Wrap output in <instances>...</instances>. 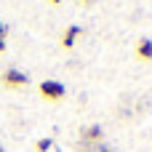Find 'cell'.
Wrapping results in <instances>:
<instances>
[{"label": "cell", "mask_w": 152, "mask_h": 152, "mask_svg": "<svg viewBox=\"0 0 152 152\" xmlns=\"http://www.w3.org/2000/svg\"><path fill=\"white\" fill-rule=\"evenodd\" d=\"M102 152H112V150H102Z\"/></svg>", "instance_id": "cell-10"}, {"label": "cell", "mask_w": 152, "mask_h": 152, "mask_svg": "<svg viewBox=\"0 0 152 152\" xmlns=\"http://www.w3.org/2000/svg\"><path fill=\"white\" fill-rule=\"evenodd\" d=\"M51 147H53V142H51V139H40V142H37V152H48Z\"/></svg>", "instance_id": "cell-6"}, {"label": "cell", "mask_w": 152, "mask_h": 152, "mask_svg": "<svg viewBox=\"0 0 152 152\" xmlns=\"http://www.w3.org/2000/svg\"><path fill=\"white\" fill-rule=\"evenodd\" d=\"M136 53H139V59H152V40L150 37H142L139 40V45H136Z\"/></svg>", "instance_id": "cell-4"}, {"label": "cell", "mask_w": 152, "mask_h": 152, "mask_svg": "<svg viewBox=\"0 0 152 152\" xmlns=\"http://www.w3.org/2000/svg\"><path fill=\"white\" fill-rule=\"evenodd\" d=\"M3 83H5L8 88H21V86L29 83V77H27L24 72H19V69H8V72L3 75Z\"/></svg>", "instance_id": "cell-2"}, {"label": "cell", "mask_w": 152, "mask_h": 152, "mask_svg": "<svg viewBox=\"0 0 152 152\" xmlns=\"http://www.w3.org/2000/svg\"><path fill=\"white\" fill-rule=\"evenodd\" d=\"M51 3H53V5H59V3H61V0H51Z\"/></svg>", "instance_id": "cell-9"}, {"label": "cell", "mask_w": 152, "mask_h": 152, "mask_svg": "<svg viewBox=\"0 0 152 152\" xmlns=\"http://www.w3.org/2000/svg\"><path fill=\"white\" fill-rule=\"evenodd\" d=\"M40 96L48 99V102H59V99L67 96V88H64V83H59V80H43V83H40Z\"/></svg>", "instance_id": "cell-1"}, {"label": "cell", "mask_w": 152, "mask_h": 152, "mask_svg": "<svg viewBox=\"0 0 152 152\" xmlns=\"http://www.w3.org/2000/svg\"><path fill=\"white\" fill-rule=\"evenodd\" d=\"M5 51V37H0V53Z\"/></svg>", "instance_id": "cell-8"}, {"label": "cell", "mask_w": 152, "mask_h": 152, "mask_svg": "<svg viewBox=\"0 0 152 152\" xmlns=\"http://www.w3.org/2000/svg\"><path fill=\"white\" fill-rule=\"evenodd\" d=\"M102 128L99 126H88V128H83V139H88V142H99L102 139Z\"/></svg>", "instance_id": "cell-5"}, {"label": "cell", "mask_w": 152, "mask_h": 152, "mask_svg": "<svg viewBox=\"0 0 152 152\" xmlns=\"http://www.w3.org/2000/svg\"><path fill=\"white\" fill-rule=\"evenodd\" d=\"M0 37H5V24L0 21Z\"/></svg>", "instance_id": "cell-7"}, {"label": "cell", "mask_w": 152, "mask_h": 152, "mask_svg": "<svg viewBox=\"0 0 152 152\" xmlns=\"http://www.w3.org/2000/svg\"><path fill=\"white\" fill-rule=\"evenodd\" d=\"M0 152H5V150H3V147H0Z\"/></svg>", "instance_id": "cell-12"}, {"label": "cell", "mask_w": 152, "mask_h": 152, "mask_svg": "<svg viewBox=\"0 0 152 152\" xmlns=\"http://www.w3.org/2000/svg\"><path fill=\"white\" fill-rule=\"evenodd\" d=\"M83 3H91V0H83Z\"/></svg>", "instance_id": "cell-11"}, {"label": "cell", "mask_w": 152, "mask_h": 152, "mask_svg": "<svg viewBox=\"0 0 152 152\" xmlns=\"http://www.w3.org/2000/svg\"><path fill=\"white\" fill-rule=\"evenodd\" d=\"M80 32H83V29H80L77 24L67 27V29H64V37H61V45H64V48H72V45H75V37H77Z\"/></svg>", "instance_id": "cell-3"}]
</instances>
